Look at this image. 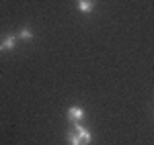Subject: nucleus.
Masks as SVG:
<instances>
[{
  "label": "nucleus",
  "mask_w": 154,
  "mask_h": 145,
  "mask_svg": "<svg viewBox=\"0 0 154 145\" xmlns=\"http://www.w3.org/2000/svg\"><path fill=\"white\" fill-rule=\"evenodd\" d=\"M66 141H68V145H91L93 135H91V131H88L86 127H82V125H74L72 131L66 135Z\"/></svg>",
  "instance_id": "obj_1"
},
{
  "label": "nucleus",
  "mask_w": 154,
  "mask_h": 145,
  "mask_svg": "<svg viewBox=\"0 0 154 145\" xmlns=\"http://www.w3.org/2000/svg\"><path fill=\"white\" fill-rule=\"evenodd\" d=\"M66 119L70 123H74V125H80L84 119V110L80 106H70V109L66 110Z\"/></svg>",
  "instance_id": "obj_2"
},
{
  "label": "nucleus",
  "mask_w": 154,
  "mask_h": 145,
  "mask_svg": "<svg viewBox=\"0 0 154 145\" xmlns=\"http://www.w3.org/2000/svg\"><path fill=\"white\" fill-rule=\"evenodd\" d=\"M17 39H23V41H31L33 39V31L29 27H23L19 33H17Z\"/></svg>",
  "instance_id": "obj_5"
},
{
  "label": "nucleus",
  "mask_w": 154,
  "mask_h": 145,
  "mask_svg": "<svg viewBox=\"0 0 154 145\" xmlns=\"http://www.w3.org/2000/svg\"><path fill=\"white\" fill-rule=\"evenodd\" d=\"M17 47V35H4L2 41H0V53L4 51H12Z\"/></svg>",
  "instance_id": "obj_3"
},
{
  "label": "nucleus",
  "mask_w": 154,
  "mask_h": 145,
  "mask_svg": "<svg viewBox=\"0 0 154 145\" xmlns=\"http://www.w3.org/2000/svg\"><path fill=\"white\" fill-rule=\"evenodd\" d=\"M76 6L82 14H91L97 6V0H76Z\"/></svg>",
  "instance_id": "obj_4"
}]
</instances>
